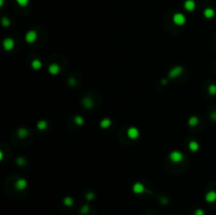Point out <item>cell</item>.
<instances>
[{
	"mask_svg": "<svg viewBox=\"0 0 216 215\" xmlns=\"http://www.w3.org/2000/svg\"><path fill=\"white\" fill-rule=\"evenodd\" d=\"M169 158L172 162L174 164H179L183 160V154L180 152V151H177V150H174L169 154Z\"/></svg>",
	"mask_w": 216,
	"mask_h": 215,
	"instance_id": "6da1fadb",
	"label": "cell"
},
{
	"mask_svg": "<svg viewBox=\"0 0 216 215\" xmlns=\"http://www.w3.org/2000/svg\"><path fill=\"white\" fill-rule=\"evenodd\" d=\"M187 19H186V16L181 13H176L173 15V22L176 24V26H183L186 23Z\"/></svg>",
	"mask_w": 216,
	"mask_h": 215,
	"instance_id": "7a4b0ae2",
	"label": "cell"
},
{
	"mask_svg": "<svg viewBox=\"0 0 216 215\" xmlns=\"http://www.w3.org/2000/svg\"><path fill=\"white\" fill-rule=\"evenodd\" d=\"M37 32L36 31H29L28 33L26 34V36H24V39H26V41L28 43H34L36 40H37Z\"/></svg>",
	"mask_w": 216,
	"mask_h": 215,
	"instance_id": "3957f363",
	"label": "cell"
},
{
	"mask_svg": "<svg viewBox=\"0 0 216 215\" xmlns=\"http://www.w3.org/2000/svg\"><path fill=\"white\" fill-rule=\"evenodd\" d=\"M183 66H174V68L172 69L170 72H169V78H170V79H173V78L178 77V76L180 75L181 73H183Z\"/></svg>",
	"mask_w": 216,
	"mask_h": 215,
	"instance_id": "277c9868",
	"label": "cell"
},
{
	"mask_svg": "<svg viewBox=\"0 0 216 215\" xmlns=\"http://www.w3.org/2000/svg\"><path fill=\"white\" fill-rule=\"evenodd\" d=\"M127 135H128V137L130 138V139H137L139 136V130L137 129V128H135V127H131V128H129L127 131Z\"/></svg>",
	"mask_w": 216,
	"mask_h": 215,
	"instance_id": "5b68a950",
	"label": "cell"
},
{
	"mask_svg": "<svg viewBox=\"0 0 216 215\" xmlns=\"http://www.w3.org/2000/svg\"><path fill=\"white\" fill-rule=\"evenodd\" d=\"M15 46V41L13 38H6L3 40V48L6 51H12Z\"/></svg>",
	"mask_w": 216,
	"mask_h": 215,
	"instance_id": "8992f818",
	"label": "cell"
},
{
	"mask_svg": "<svg viewBox=\"0 0 216 215\" xmlns=\"http://www.w3.org/2000/svg\"><path fill=\"white\" fill-rule=\"evenodd\" d=\"M183 7H185L186 11L193 12L196 7V3L194 0H186V1L183 2Z\"/></svg>",
	"mask_w": 216,
	"mask_h": 215,
	"instance_id": "52a82bcc",
	"label": "cell"
},
{
	"mask_svg": "<svg viewBox=\"0 0 216 215\" xmlns=\"http://www.w3.org/2000/svg\"><path fill=\"white\" fill-rule=\"evenodd\" d=\"M146 191V188L141 182H135L133 185V192L135 194H141Z\"/></svg>",
	"mask_w": 216,
	"mask_h": 215,
	"instance_id": "ba28073f",
	"label": "cell"
},
{
	"mask_svg": "<svg viewBox=\"0 0 216 215\" xmlns=\"http://www.w3.org/2000/svg\"><path fill=\"white\" fill-rule=\"evenodd\" d=\"M48 70H49V73H50L51 75H57V74L60 72V66H58L57 63H51V65L49 66Z\"/></svg>",
	"mask_w": 216,
	"mask_h": 215,
	"instance_id": "9c48e42d",
	"label": "cell"
},
{
	"mask_svg": "<svg viewBox=\"0 0 216 215\" xmlns=\"http://www.w3.org/2000/svg\"><path fill=\"white\" fill-rule=\"evenodd\" d=\"M206 201L208 202H210V204H212V202H215L216 201V191L214 190H211V191H209L207 194H206Z\"/></svg>",
	"mask_w": 216,
	"mask_h": 215,
	"instance_id": "30bf717a",
	"label": "cell"
},
{
	"mask_svg": "<svg viewBox=\"0 0 216 215\" xmlns=\"http://www.w3.org/2000/svg\"><path fill=\"white\" fill-rule=\"evenodd\" d=\"M26 186H28V181H26V179H23V178H19L15 184V188L16 189H18V190L26 189Z\"/></svg>",
	"mask_w": 216,
	"mask_h": 215,
	"instance_id": "8fae6325",
	"label": "cell"
},
{
	"mask_svg": "<svg viewBox=\"0 0 216 215\" xmlns=\"http://www.w3.org/2000/svg\"><path fill=\"white\" fill-rule=\"evenodd\" d=\"M203 16L208 19H211L215 16V11L212 9V7H207V9L203 11Z\"/></svg>",
	"mask_w": 216,
	"mask_h": 215,
	"instance_id": "7c38bea8",
	"label": "cell"
},
{
	"mask_svg": "<svg viewBox=\"0 0 216 215\" xmlns=\"http://www.w3.org/2000/svg\"><path fill=\"white\" fill-rule=\"evenodd\" d=\"M111 125H112V121H111V119H109V118H104V119H102L99 123L101 129H108V128L111 127Z\"/></svg>",
	"mask_w": 216,
	"mask_h": 215,
	"instance_id": "4fadbf2b",
	"label": "cell"
},
{
	"mask_svg": "<svg viewBox=\"0 0 216 215\" xmlns=\"http://www.w3.org/2000/svg\"><path fill=\"white\" fill-rule=\"evenodd\" d=\"M189 149H190L192 152H197L199 150V143L195 140H192V141L189 142Z\"/></svg>",
	"mask_w": 216,
	"mask_h": 215,
	"instance_id": "5bb4252c",
	"label": "cell"
},
{
	"mask_svg": "<svg viewBox=\"0 0 216 215\" xmlns=\"http://www.w3.org/2000/svg\"><path fill=\"white\" fill-rule=\"evenodd\" d=\"M17 136L19 138H26L29 136V131L24 128H20L18 131H17Z\"/></svg>",
	"mask_w": 216,
	"mask_h": 215,
	"instance_id": "9a60e30c",
	"label": "cell"
},
{
	"mask_svg": "<svg viewBox=\"0 0 216 215\" xmlns=\"http://www.w3.org/2000/svg\"><path fill=\"white\" fill-rule=\"evenodd\" d=\"M31 66L34 70H39V69H41V66H42V62H41L39 59H34L31 62Z\"/></svg>",
	"mask_w": 216,
	"mask_h": 215,
	"instance_id": "2e32d148",
	"label": "cell"
},
{
	"mask_svg": "<svg viewBox=\"0 0 216 215\" xmlns=\"http://www.w3.org/2000/svg\"><path fill=\"white\" fill-rule=\"evenodd\" d=\"M198 122H199V119H198L197 116H191L190 119H189V125L190 127H196V125H198Z\"/></svg>",
	"mask_w": 216,
	"mask_h": 215,
	"instance_id": "e0dca14e",
	"label": "cell"
},
{
	"mask_svg": "<svg viewBox=\"0 0 216 215\" xmlns=\"http://www.w3.org/2000/svg\"><path fill=\"white\" fill-rule=\"evenodd\" d=\"M74 122L77 125H79V127H80V125H82L83 123H84V119H83L82 116L77 115V116H75V117H74Z\"/></svg>",
	"mask_w": 216,
	"mask_h": 215,
	"instance_id": "ac0fdd59",
	"label": "cell"
},
{
	"mask_svg": "<svg viewBox=\"0 0 216 215\" xmlns=\"http://www.w3.org/2000/svg\"><path fill=\"white\" fill-rule=\"evenodd\" d=\"M82 103L84 105V107L87 109H91L93 107V100L90 99V98H83Z\"/></svg>",
	"mask_w": 216,
	"mask_h": 215,
	"instance_id": "d6986e66",
	"label": "cell"
},
{
	"mask_svg": "<svg viewBox=\"0 0 216 215\" xmlns=\"http://www.w3.org/2000/svg\"><path fill=\"white\" fill-rule=\"evenodd\" d=\"M37 128L40 131L45 130L46 128H48V122H46L45 120H40V121H38V123H37Z\"/></svg>",
	"mask_w": 216,
	"mask_h": 215,
	"instance_id": "ffe728a7",
	"label": "cell"
},
{
	"mask_svg": "<svg viewBox=\"0 0 216 215\" xmlns=\"http://www.w3.org/2000/svg\"><path fill=\"white\" fill-rule=\"evenodd\" d=\"M208 92H209V94H210V95H216V85L212 83V85L209 86Z\"/></svg>",
	"mask_w": 216,
	"mask_h": 215,
	"instance_id": "44dd1931",
	"label": "cell"
},
{
	"mask_svg": "<svg viewBox=\"0 0 216 215\" xmlns=\"http://www.w3.org/2000/svg\"><path fill=\"white\" fill-rule=\"evenodd\" d=\"M63 204H65V206H68V207H71L73 204H74V201H73L72 197H65V198L63 199Z\"/></svg>",
	"mask_w": 216,
	"mask_h": 215,
	"instance_id": "7402d4cb",
	"label": "cell"
},
{
	"mask_svg": "<svg viewBox=\"0 0 216 215\" xmlns=\"http://www.w3.org/2000/svg\"><path fill=\"white\" fill-rule=\"evenodd\" d=\"M16 2L20 6H26L29 4V2H30V0H16Z\"/></svg>",
	"mask_w": 216,
	"mask_h": 215,
	"instance_id": "603a6c76",
	"label": "cell"
},
{
	"mask_svg": "<svg viewBox=\"0 0 216 215\" xmlns=\"http://www.w3.org/2000/svg\"><path fill=\"white\" fill-rule=\"evenodd\" d=\"M1 23H2V26H11V21H10V19L8 18H2V20H1Z\"/></svg>",
	"mask_w": 216,
	"mask_h": 215,
	"instance_id": "cb8c5ba5",
	"label": "cell"
},
{
	"mask_svg": "<svg viewBox=\"0 0 216 215\" xmlns=\"http://www.w3.org/2000/svg\"><path fill=\"white\" fill-rule=\"evenodd\" d=\"M88 212H89V206L88 205H85V206H83L81 208V213L82 214H87Z\"/></svg>",
	"mask_w": 216,
	"mask_h": 215,
	"instance_id": "d4e9b609",
	"label": "cell"
},
{
	"mask_svg": "<svg viewBox=\"0 0 216 215\" xmlns=\"http://www.w3.org/2000/svg\"><path fill=\"white\" fill-rule=\"evenodd\" d=\"M16 162H17V164H18L19 165H21V167H22V165L26 164V160H24L23 158L20 157V158H18V159L16 160Z\"/></svg>",
	"mask_w": 216,
	"mask_h": 215,
	"instance_id": "484cf974",
	"label": "cell"
},
{
	"mask_svg": "<svg viewBox=\"0 0 216 215\" xmlns=\"http://www.w3.org/2000/svg\"><path fill=\"white\" fill-rule=\"evenodd\" d=\"M194 215H205V211H203L202 209H197L195 211V213H194Z\"/></svg>",
	"mask_w": 216,
	"mask_h": 215,
	"instance_id": "4316f807",
	"label": "cell"
},
{
	"mask_svg": "<svg viewBox=\"0 0 216 215\" xmlns=\"http://www.w3.org/2000/svg\"><path fill=\"white\" fill-rule=\"evenodd\" d=\"M210 117H211V119H212L213 121H216V112H215V111H214V112L211 113V116H210Z\"/></svg>",
	"mask_w": 216,
	"mask_h": 215,
	"instance_id": "83f0119b",
	"label": "cell"
},
{
	"mask_svg": "<svg viewBox=\"0 0 216 215\" xmlns=\"http://www.w3.org/2000/svg\"><path fill=\"white\" fill-rule=\"evenodd\" d=\"M87 198L89 199V201H91V199L94 198V194H93V192H90V193L87 195Z\"/></svg>",
	"mask_w": 216,
	"mask_h": 215,
	"instance_id": "f1b7e54d",
	"label": "cell"
},
{
	"mask_svg": "<svg viewBox=\"0 0 216 215\" xmlns=\"http://www.w3.org/2000/svg\"><path fill=\"white\" fill-rule=\"evenodd\" d=\"M4 3V0H0V6H2Z\"/></svg>",
	"mask_w": 216,
	"mask_h": 215,
	"instance_id": "f546056e",
	"label": "cell"
}]
</instances>
